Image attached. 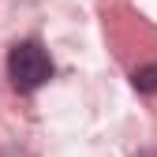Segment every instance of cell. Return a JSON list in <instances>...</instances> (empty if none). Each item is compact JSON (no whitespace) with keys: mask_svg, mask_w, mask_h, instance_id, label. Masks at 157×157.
I'll return each mask as SVG.
<instances>
[{"mask_svg":"<svg viewBox=\"0 0 157 157\" xmlns=\"http://www.w3.org/2000/svg\"><path fill=\"white\" fill-rule=\"evenodd\" d=\"M135 90H142V94H157V64H146L135 71Z\"/></svg>","mask_w":157,"mask_h":157,"instance_id":"7a4b0ae2","label":"cell"},{"mask_svg":"<svg viewBox=\"0 0 157 157\" xmlns=\"http://www.w3.org/2000/svg\"><path fill=\"white\" fill-rule=\"evenodd\" d=\"M8 75L19 94H34L37 86H45L52 78V60L37 41H19L8 52Z\"/></svg>","mask_w":157,"mask_h":157,"instance_id":"6da1fadb","label":"cell"}]
</instances>
